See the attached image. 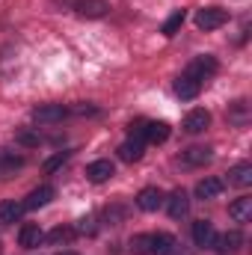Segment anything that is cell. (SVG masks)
Wrapping results in <instances>:
<instances>
[{
  "label": "cell",
  "instance_id": "4",
  "mask_svg": "<svg viewBox=\"0 0 252 255\" xmlns=\"http://www.w3.org/2000/svg\"><path fill=\"white\" fill-rule=\"evenodd\" d=\"M113 175H116V166H113L110 160H95V163L86 166V178H89L92 184H104V181H110Z\"/></svg>",
  "mask_w": 252,
  "mask_h": 255
},
{
  "label": "cell",
  "instance_id": "14",
  "mask_svg": "<svg viewBox=\"0 0 252 255\" xmlns=\"http://www.w3.org/2000/svg\"><path fill=\"white\" fill-rule=\"evenodd\" d=\"M214 238H217L214 223H208V220H196L193 223V241H196V247H211Z\"/></svg>",
  "mask_w": 252,
  "mask_h": 255
},
{
  "label": "cell",
  "instance_id": "22",
  "mask_svg": "<svg viewBox=\"0 0 252 255\" xmlns=\"http://www.w3.org/2000/svg\"><path fill=\"white\" fill-rule=\"evenodd\" d=\"M184 18H187V15H184V9H175V12H172V15L166 18V24H163V36H166V39H172V36H175V33L181 30Z\"/></svg>",
  "mask_w": 252,
  "mask_h": 255
},
{
  "label": "cell",
  "instance_id": "23",
  "mask_svg": "<svg viewBox=\"0 0 252 255\" xmlns=\"http://www.w3.org/2000/svg\"><path fill=\"white\" fill-rule=\"evenodd\" d=\"M74 235H77V232H74L71 226H57V229L48 235V241H51L54 247H63V244H71V241H74Z\"/></svg>",
  "mask_w": 252,
  "mask_h": 255
},
{
  "label": "cell",
  "instance_id": "7",
  "mask_svg": "<svg viewBox=\"0 0 252 255\" xmlns=\"http://www.w3.org/2000/svg\"><path fill=\"white\" fill-rule=\"evenodd\" d=\"M74 9H77L80 18H104L107 9H110V3L107 0H77Z\"/></svg>",
  "mask_w": 252,
  "mask_h": 255
},
{
  "label": "cell",
  "instance_id": "29",
  "mask_svg": "<svg viewBox=\"0 0 252 255\" xmlns=\"http://www.w3.org/2000/svg\"><path fill=\"white\" fill-rule=\"evenodd\" d=\"M60 255H77V253H60Z\"/></svg>",
  "mask_w": 252,
  "mask_h": 255
},
{
  "label": "cell",
  "instance_id": "20",
  "mask_svg": "<svg viewBox=\"0 0 252 255\" xmlns=\"http://www.w3.org/2000/svg\"><path fill=\"white\" fill-rule=\"evenodd\" d=\"M223 187H226V184H223L220 178L208 175V178H202V181L196 184V196H199V199H217V196L223 193Z\"/></svg>",
  "mask_w": 252,
  "mask_h": 255
},
{
  "label": "cell",
  "instance_id": "21",
  "mask_svg": "<svg viewBox=\"0 0 252 255\" xmlns=\"http://www.w3.org/2000/svg\"><path fill=\"white\" fill-rule=\"evenodd\" d=\"M229 184H235V187H250L252 184V166L250 163L232 166V169H229Z\"/></svg>",
  "mask_w": 252,
  "mask_h": 255
},
{
  "label": "cell",
  "instance_id": "10",
  "mask_svg": "<svg viewBox=\"0 0 252 255\" xmlns=\"http://www.w3.org/2000/svg\"><path fill=\"white\" fill-rule=\"evenodd\" d=\"M163 202H166V196H163V190H157V187H145V190H139V196H136L139 211H157Z\"/></svg>",
  "mask_w": 252,
  "mask_h": 255
},
{
  "label": "cell",
  "instance_id": "9",
  "mask_svg": "<svg viewBox=\"0 0 252 255\" xmlns=\"http://www.w3.org/2000/svg\"><path fill=\"white\" fill-rule=\"evenodd\" d=\"M175 250V238L166 235V232H157V235H148V255H172Z\"/></svg>",
  "mask_w": 252,
  "mask_h": 255
},
{
  "label": "cell",
  "instance_id": "15",
  "mask_svg": "<svg viewBox=\"0 0 252 255\" xmlns=\"http://www.w3.org/2000/svg\"><path fill=\"white\" fill-rule=\"evenodd\" d=\"M42 241H45V232H42L39 226H33V223L21 226V232H18V244H21L24 250H33V247H39Z\"/></svg>",
  "mask_w": 252,
  "mask_h": 255
},
{
  "label": "cell",
  "instance_id": "5",
  "mask_svg": "<svg viewBox=\"0 0 252 255\" xmlns=\"http://www.w3.org/2000/svg\"><path fill=\"white\" fill-rule=\"evenodd\" d=\"M54 196H57V190H54L51 184H42V187L30 190V196L24 199V211H36V208H45V205H48Z\"/></svg>",
  "mask_w": 252,
  "mask_h": 255
},
{
  "label": "cell",
  "instance_id": "19",
  "mask_svg": "<svg viewBox=\"0 0 252 255\" xmlns=\"http://www.w3.org/2000/svg\"><path fill=\"white\" fill-rule=\"evenodd\" d=\"M142 139H148V142H166L169 139V125L166 122H142Z\"/></svg>",
  "mask_w": 252,
  "mask_h": 255
},
{
  "label": "cell",
  "instance_id": "16",
  "mask_svg": "<svg viewBox=\"0 0 252 255\" xmlns=\"http://www.w3.org/2000/svg\"><path fill=\"white\" fill-rule=\"evenodd\" d=\"M211 157H214V154H211L208 145H190L187 151L181 154V163H184V166H205Z\"/></svg>",
  "mask_w": 252,
  "mask_h": 255
},
{
  "label": "cell",
  "instance_id": "3",
  "mask_svg": "<svg viewBox=\"0 0 252 255\" xmlns=\"http://www.w3.org/2000/svg\"><path fill=\"white\" fill-rule=\"evenodd\" d=\"M184 74L196 77V80L202 83V80H208L211 74H217V60H214V57H196V60L187 65V71H184Z\"/></svg>",
  "mask_w": 252,
  "mask_h": 255
},
{
  "label": "cell",
  "instance_id": "6",
  "mask_svg": "<svg viewBox=\"0 0 252 255\" xmlns=\"http://www.w3.org/2000/svg\"><path fill=\"white\" fill-rule=\"evenodd\" d=\"M163 205H166V211H169V217H172V220H181V217H187V214H190V196L184 190H175L166 202H163Z\"/></svg>",
  "mask_w": 252,
  "mask_h": 255
},
{
  "label": "cell",
  "instance_id": "17",
  "mask_svg": "<svg viewBox=\"0 0 252 255\" xmlns=\"http://www.w3.org/2000/svg\"><path fill=\"white\" fill-rule=\"evenodd\" d=\"M208 125H211V113L208 110H190L184 116V130L187 133H202Z\"/></svg>",
  "mask_w": 252,
  "mask_h": 255
},
{
  "label": "cell",
  "instance_id": "27",
  "mask_svg": "<svg viewBox=\"0 0 252 255\" xmlns=\"http://www.w3.org/2000/svg\"><path fill=\"white\" fill-rule=\"evenodd\" d=\"M235 122H247V101L235 104Z\"/></svg>",
  "mask_w": 252,
  "mask_h": 255
},
{
  "label": "cell",
  "instance_id": "2",
  "mask_svg": "<svg viewBox=\"0 0 252 255\" xmlns=\"http://www.w3.org/2000/svg\"><path fill=\"white\" fill-rule=\"evenodd\" d=\"M65 116H68V110L63 104H39L33 110V122H39V125H57V122H63Z\"/></svg>",
  "mask_w": 252,
  "mask_h": 255
},
{
  "label": "cell",
  "instance_id": "12",
  "mask_svg": "<svg viewBox=\"0 0 252 255\" xmlns=\"http://www.w3.org/2000/svg\"><path fill=\"white\" fill-rule=\"evenodd\" d=\"M142 148H145V139L130 136V139H125V142L119 145V157H122L125 163H136V160L142 157Z\"/></svg>",
  "mask_w": 252,
  "mask_h": 255
},
{
  "label": "cell",
  "instance_id": "30",
  "mask_svg": "<svg viewBox=\"0 0 252 255\" xmlns=\"http://www.w3.org/2000/svg\"><path fill=\"white\" fill-rule=\"evenodd\" d=\"M0 253H3V247H0Z\"/></svg>",
  "mask_w": 252,
  "mask_h": 255
},
{
  "label": "cell",
  "instance_id": "24",
  "mask_svg": "<svg viewBox=\"0 0 252 255\" xmlns=\"http://www.w3.org/2000/svg\"><path fill=\"white\" fill-rule=\"evenodd\" d=\"M130 250H133V255H148V235H133Z\"/></svg>",
  "mask_w": 252,
  "mask_h": 255
},
{
  "label": "cell",
  "instance_id": "8",
  "mask_svg": "<svg viewBox=\"0 0 252 255\" xmlns=\"http://www.w3.org/2000/svg\"><path fill=\"white\" fill-rule=\"evenodd\" d=\"M241 244H244V235H241V232H226V235H217L211 247L220 255H226V253H238Z\"/></svg>",
  "mask_w": 252,
  "mask_h": 255
},
{
  "label": "cell",
  "instance_id": "13",
  "mask_svg": "<svg viewBox=\"0 0 252 255\" xmlns=\"http://www.w3.org/2000/svg\"><path fill=\"white\" fill-rule=\"evenodd\" d=\"M199 89H202V83H199L196 77H190V74H181V77L175 80V95H178L181 101H193V98L199 95Z\"/></svg>",
  "mask_w": 252,
  "mask_h": 255
},
{
  "label": "cell",
  "instance_id": "28",
  "mask_svg": "<svg viewBox=\"0 0 252 255\" xmlns=\"http://www.w3.org/2000/svg\"><path fill=\"white\" fill-rule=\"evenodd\" d=\"M74 232H80V235H92V232H95V220H80V226H77Z\"/></svg>",
  "mask_w": 252,
  "mask_h": 255
},
{
  "label": "cell",
  "instance_id": "11",
  "mask_svg": "<svg viewBox=\"0 0 252 255\" xmlns=\"http://www.w3.org/2000/svg\"><path fill=\"white\" fill-rule=\"evenodd\" d=\"M21 214H24V202H15V199H3V202H0V226L18 223Z\"/></svg>",
  "mask_w": 252,
  "mask_h": 255
},
{
  "label": "cell",
  "instance_id": "18",
  "mask_svg": "<svg viewBox=\"0 0 252 255\" xmlns=\"http://www.w3.org/2000/svg\"><path fill=\"white\" fill-rule=\"evenodd\" d=\"M229 217H232L235 223H250V217H252V199L250 196L235 199V202L229 205Z\"/></svg>",
  "mask_w": 252,
  "mask_h": 255
},
{
  "label": "cell",
  "instance_id": "25",
  "mask_svg": "<svg viewBox=\"0 0 252 255\" xmlns=\"http://www.w3.org/2000/svg\"><path fill=\"white\" fill-rule=\"evenodd\" d=\"M65 160H68V151H60V154H54V157H51V160L45 163V172H54L57 166H63Z\"/></svg>",
  "mask_w": 252,
  "mask_h": 255
},
{
  "label": "cell",
  "instance_id": "1",
  "mask_svg": "<svg viewBox=\"0 0 252 255\" xmlns=\"http://www.w3.org/2000/svg\"><path fill=\"white\" fill-rule=\"evenodd\" d=\"M229 21V12L226 9H220V6H208V9H199L196 12V27L199 30H220L223 24Z\"/></svg>",
  "mask_w": 252,
  "mask_h": 255
},
{
  "label": "cell",
  "instance_id": "26",
  "mask_svg": "<svg viewBox=\"0 0 252 255\" xmlns=\"http://www.w3.org/2000/svg\"><path fill=\"white\" fill-rule=\"evenodd\" d=\"M18 142H21V145H39V136L30 133V130H21V133H18Z\"/></svg>",
  "mask_w": 252,
  "mask_h": 255
}]
</instances>
